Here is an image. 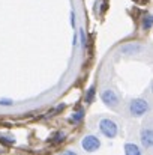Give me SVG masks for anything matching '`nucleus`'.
<instances>
[{
    "instance_id": "4468645a",
    "label": "nucleus",
    "mask_w": 153,
    "mask_h": 155,
    "mask_svg": "<svg viewBox=\"0 0 153 155\" xmlns=\"http://www.w3.org/2000/svg\"><path fill=\"white\" fill-rule=\"evenodd\" d=\"M12 100H0V105H11Z\"/></svg>"
},
{
    "instance_id": "2eb2a0df",
    "label": "nucleus",
    "mask_w": 153,
    "mask_h": 155,
    "mask_svg": "<svg viewBox=\"0 0 153 155\" xmlns=\"http://www.w3.org/2000/svg\"><path fill=\"white\" fill-rule=\"evenodd\" d=\"M3 142H8V143H15V139H11V137H2Z\"/></svg>"
},
{
    "instance_id": "9b49d317",
    "label": "nucleus",
    "mask_w": 153,
    "mask_h": 155,
    "mask_svg": "<svg viewBox=\"0 0 153 155\" xmlns=\"http://www.w3.org/2000/svg\"><path fill=\"white\" fill-rule=\"evenodd\" d=\"M80 41H81L83 48H86V45H87V39H86V33H84L83 29H80Z\"/></svg>"
},
{
    "instance_id": "423d86ee",
    "label": "nucleus",
    "mask_w": 153,
    "mask_h": 155,
    "mask_svg": "<svg viewBox=\"0 0 153 155\" xmlns=\"http://www.w3.org/2000/svg\"><path fill=\"white\" fill-rule=\"evenodd\" d=\"M143 51V45L137 44V42H128L125 44L122 48H120V53L125 54V56H134V54H140Z\"/></svg>"
},
{
    "instance_id": "f03ea898",
    "label": "nucleus",
    "mask_w": 153,
    "mask_h": 155,
    "mask_svg": "<svg viewBox=\"0 0 153 155\" xmlns=\"http://www.w3.org/2000/svg\"><path fill=\"white\" fill-rule=\"evenodd\" d=\"M150 108V104L144 98H135L129 103V114L132 117H141L144 116Z\"/></svg>"
},
{
    "instance_id": "f8f14e48",
    "label": "nucleus",
    "mask_w": 153,
    "mask_h": 155,
    "mask_svg": "<svg viewBox=\"0 0 153 155\" xmlns=\"http://www.w3.org/2000/svg\"><path fill=\"white\" fill-rule=\"evenodd\" d=\"M63 137H65V134H63V133H57V134L54 136V139H56L57 142H60V140H63Z\"/></svg>"
},
{
    "instance_id": "9d476101",
    "label": "nucleus",
    "mask_w": 153,
    "mask_h": 155,
    "mask_svg": "<svg viewBox=\"0 0 153 155\" xmlns=\"http://www.w3.org/2000/svg\"><path fill=\"white\" fill-rule=\"evenodd\" d=\"M95 95H96V91H95V86H92V87L86 92V98H84V100H86V103L87 104L92 103V101H93V98H95Z\"/></svg>"
},
{
    "instance_id": "ddd939ff",
    "label": "nucleus",
    "mask_w": 153,
    "mask_h": 155,
    "mask_svg": "<svg viewBox=\"0 0 153 155\" xmlns=\"http://www.w3.org/2000/svg\"><path fill=\"white\" fill-rule=\"evenodd\" d=\"M60 155H78L75 151H72V149H68V151H65V152H62Z\"/></svg>"
},
{
    "instance_id": "6e6552de",
    "label": "nucleus",
    "mask_w": 153,
    "mask_h": 155,
    "mask_svg": "<svg viewBox=\"0 0 153 155\" xmlns=\"http://www.w3.org/2000/svg\"><path fill=\"white\" fill-rule=\"evenodd\" d=\"M83 119H84V110H81V108L71 116V122H74V124H80Z\"/></svg>"
},
{
    "instance_id": "f257e3e1",
    "label": "nucleus",
    "mask_w": 153,
    "mask_h": 155,
    "mask_svg": "<svg viewBox=\"0 0 153 155\" xmlns=\"http://www.w3.org/2000/svg\"><path fill=\"white\" fill-rule=\"evenodd\" d=\"M99 131L107 139H116L119 134V124L111 117H102L99 120Z\"/></svg>"
},
{
    "instance_id": "7ed1b4c3",
    "label": "nucleus",
    "mask_w": 153,
    "mask_h": 155,
    "mask_svg": "<svg viewBox=\"0 0 153 155\" xmlns=\"http://www.w3.org/2000/svg\"><path fill=\"white\" fill-rule=\"evenodd\" d=\"M81 148H83V151H86L89 154L96 152L101 148V139L98 136H95V134H87L81 140Z\"/></svg>"
},
{
    "instance_id": "0eeeda50",
    "label": "nucleus",
    "mask_w": 153,
    "mask_h": 155,
    "mask_svg": "<svg viewBox=\"0 0 153 155\" xmlns=\"http://www.w3.org/2000/svg\"><path fill=\"white\" fill-rule=\"evenodd\" d=\"M125 155H143V151L137 143L128 142L125 143Z\"/></svg>"
},
{
    "instance_id": "39448f33",
    "label": "nucleus",
    "mask_w": 153,
    "mask_h": 155,
    "mask_svg": "<svg viewBox=\"0 0 153 155\" xmlns=\"http://www.w3.org/2000/svg\"><path fill=\"white\" fill-rule=\"evenodd\" d=\"M140 142L143 145L144 149H150L153 146V131L150 127H144L141 131H140Z\"/></svg>"
},
{
    "instance_id": "dca6fc26",
    "label": "nucleus",
    "mask_w": 153,
    "mask_h": 155,
    "mask_svg": "<svg viewBox=\"0 0 153 155\" xmlns=\"http://www.w3.org/2000/svg\"><path fill=\"white\" fill-rule=\"evenodd\" d=\"M71 18H72L71 20V24H72V27H75V14L74 12H71Z\"/></svg>"
},
{
    "instance_id": "20e7f679",
    "label": "nucleus",
    "mask_w": 153,
    "mask_h": 155,
    "mask_svg": "<svg viewBox=\"0 0 153 155\" xmlns=\"http://www.w3.org/2000/svg\"><path fill=\"white\" fill-rule=\"evenodd\" d=\"M101 100H102V103L105 104L107 107H110V108H116L120 104L119 95L113 89H104L101 92Z\"/></svg>"
},
{
    "instance_id": "1a4fd4ad",
    "label": "nucleus",
    "mask_w": 153,
    "mask_h": 155,
    "mask_svg": "<svg viewBox=\"0 0 153 155\" xmlns=\"http://www.w3.org/2000/svg\"><path fill=\"white\" fill-rule=\"evenodd\" d=\"M141 26H143V29L144 30H150L153 26V18L152 15H144L143 17V23H141Z\"/></svg>"
}]
</instances>
